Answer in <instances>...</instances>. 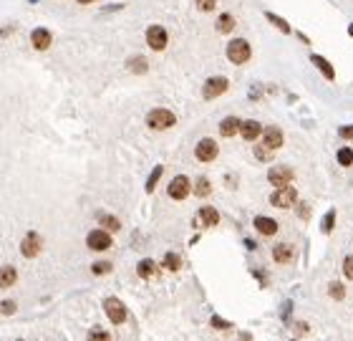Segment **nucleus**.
Wrapping results in <instances>:
<instances>
[{
  "mask_svg": "<svg viewBox=\"0 0 353 341\" xmlns=\"http://www.w3.org/2000/svg\"><path fill=\"white\" fill-rule=\"evenodd\" d=\"M343 275L353 280V255H346V261H343Z\"/></svg>",
  "mask_w": 353,
  "mask_h": 341,
  "instance_id": "36",
  "label": "nucleus"
},
{
  "mask_svg": "<svg viewBox=\"0 0 353 341\" xmlns=\"http://www.w3.org/2000/svg\"><path fill=\"white\" fill-rule=\"evenodd\" d=\"M18 280V271L13 266H3L0 268V288H10Z\"/></svg>",
  "mask_w": 353,
  "mask_h": 341,
  "instance_id": "20",
  "label": "nucleus"
},
{
  "mask_svg": "<svg viewBox=\"0 0 353 341\" xmlns=\"http://www.w3.org/2000/svg\"><path fill=\"white\" fill-rule=\"evenodd\" d=\"M293 245L290 243H278L275 248H273V258L278 261V263H290L293 261Z\"/></svg>",
  "mask_w": 353,
  "mask_h": 341,
  "instance_id": "19",
  "label": "nucleus"
},
{
  "mask_svg": "<svg viewBox=\"0 0 353 341\" xmlns=\"http://www.w3.org/2000/svg\"><path fill=\"white\" fill-rule=\"evenodd\" d=\"M214 329H230V321H224L222 316H212V321H210Z\"/></svg>",
  "mask_w": 353,
  "mask_h": 341,
  "instance_id": "37",
  "label": "nucleus"
},
{
  "mask_svg": "<svg viewBox=\"0 0 353 341\" xmlns=\"http://www.w3.org/2000/svg\"><path fill=\"white\" fill-rule=\"evenodd\" d=\"M167 192H169V197H172V200H177V203L187 200V197H189V192H192V182H189V177H184V175H177V177L169 182Z\"/></svg>",
  "mask_w": 353,
  "mask_h": 341,
  "instance_id": "3",
  "label": "nucleus"
},
{
  "mask_svg": "<svg viewBox=\"0 0 353 341\" xmlns=\"http://www.w3.org/2000/svg\"><path fill=\"white\" fill-rule=\"evenodd\" d=\"M310 61H313V66L318 68V71H320V73H323V76H326L328 81H333V78H336V68L328 64V59H323V56L313 53V56H310Z\"/></svg>",
  "mask_w": 353,
  "mask_h": 341,
  "instance_id": "17",
  "label": "nucleus"
},
{
  "mask_svg": "<svg viewBox=\"0 0 353 341\" xmlns=\"http://www.w3.org/2000/svg\"><path fill=\"white\" fill-rule=\"evenodd\" d=\"M270 203L275 205V207L287 210V207H293V205L298 203V192H295L290 185H285V187H275V192L270 195Z\"/></svg>",
  "mask_w": 353,
  "mask_h": 341,
  "instance_id": "8",
  "label": "nucleus"
},
{
  "mask_svg": "<svg viewBox=\"0 0 353 341\" xmlns=\"http://www.w3.org/2000/svg\"><path fill=\"white\" fill-rule=\"evenodd\" d=\"M101 228L109 230V233H116V230L121 228V222H119V217H114V215H101Z\"/></svg>",
  "mask_w": 353,
  "mask_h": 341,
  "instance_id": "27",
  "label": "nucleus"
},
{
  "mask_svg": "<svg viewBox=\"0 0 353 341\" xmlns=\"http://www.w3.org/2000/svg\"><path fill=\"white\" fill-rule=\"evenodd\" d=\"M240 127H242V122H240L237 117H227V119H222V124H219V134L230 139V136L240 134Z\"/></svg>",
  "mask_w": 353,
  "mask_h": 341,
  "instance_id": "16",
  "label": "nucleus"
},
{
  "mask_svg": "<svg viewBox=\"0 0 353 341\" xmlns=\"http://www.w3.org/2000/svg\"><path fill=\"white\" fill-rule=\"evenodd\" d=\"M192 190H195V195H197V197H207V195L212 192L210 180H207V177H197V180H195V187H192Z\"/></svg>",
  "mask_w": 353,
  "mask_h": 341,
  "instance_id": "24",
  "label": "nucleus"
},
{
  "mask_svg": "<svg viewBox=\"0 0 353 341\" xmlns=\"http://www.w3.org/2000/svg\"><path fill=\"white\" fill-rule=\"evenodd\" d=\"M30 3H38V0H30Z\"/></svg>",
  "mask_w": 353,
  "mask_h": 341,
  "instance_id": "42",
  "label": "nucleus"
},
{
  "mask_svg": "<svg viewBox=\"0 0 353 341\" xmlns=\"http://www.w3.org/2000/svg\"><path fill=\"white\" fill-rule=\"evenodd\" d=\"M252 225H255V230H258L260 235H275V233H278V220H273V217H268V215H258V217L252 220Z\"/></svg>",
  "mask_w": 353,
  "mask_h": 341,
  "instance_id": "14",
  "label": "nucleus"
},
{
  "mask_svg": "<svg viewBox=\"0 0 353 341\" xmlns=\"http://www.w3.org/2000/svg\"><path fill=\"white\" fill-rule=\"evenodd\" d=\"M240 134L245 141H258L260 136H263V127H260V122H255V119H250V122H242V127H240Z\"/></svg>",
  "mask_w": 353,
  "mask_h": 341,
  "instance_id": "15",
  "label": "nucleus"
},
{
  "mask_svg": "<svg viewBox=\"0 0 353 341\" xmlns=\"http://www.w3.org/2000/svg\"><path fill=\"white\" fill-rule=\"evenodd\" d=\"M76 3H81V5H88V3H93V0H76Z\"/></svg>",
  "mask_w": 353,
  "mask_h": 341,
  "instance_id": "40",
  "label": "nucleus"
},
{
  "mask_svg": "<svg viewBox=\"0 0 353 341\" xmlns=\"http://www.w3.org/2000/svg\"><path fill=\"white\" fill-rule=\"evenodd\" d=\"M250 56H252V48H250V43H247L245 38H232V41L227 43V59H230L235 66L247 64Z\"/></svg>",
  "mask_w": 353,
  "mask_h": 341,
  "instance_id": "2",
  "label": "nucleus"
},
{
  "mask_svg": "<svg viewBox=\"0 0 353 341\" xmlns=\"http://www.w3.org/2000/svg\"><path fill=\"white\" fill-rule=\"evenodd\" d=\"M333 222H336V210H328V212H326V217H323V225H320L326 235L333 230Z\"/></svg>",
  "mask_w": 353,
  "mask_h": 341,
  "instance_id": "32",
  "label": "nucleus"
},
{
  "mask_svg": "<svg viewBox=\"0 0 353 341\" xmlns=\"http://www.w3.org/2000/svg\"><path fill=\"white\" fill-rule=\"evenodd\" d=\"M111 271V263H109V261H101V263H93V266H91V273H93V275H101V273H109Z\"/></svg>",
  "mask_w": 353,
  "mask_h": 341,
  "instance_id": "34",
  "label": "nucleus"
},
{
  "mask_svg": "<svg viewBox=\"0 0 353 341\" xmlns=\"http://www.w3.org/2000/svg\"><path fill=\"white\" fill-rule=\"evenodd\" d=\"M200 222L205 225V228H212V225H217L219 222V212L212 207V205H205V207H200Z\"/></svg>",
  "mask_w": 353,
  "mask_h": 341,
  "instance_id": "18",
  "label": "nucleus"
},
{
  "mask_svg": "<svg viewBox=\"0 0 353 341\" xmlns=\"http://www.w3.org/2000/svg\"><path fill=\"white\" fill-rule=\"evenodd\" d=\"M111 243H114V238H111V233H109V230H104V228L91 230V233L86 235V245H88L91 250H109V248H111Z\"/></svg>",
  "mask_w": 353,
  "mask_h": 341,
  "instance_id": "4",
  "label": "nucleus"
},
{
  "mask_svg": "<svg viewBox=\"0 0 353 341\" xmlns=\"http://www.w3.org/2000/svg\"><path fill=\"white\" fill-rule=\"evenodd\" d=\"M235 31V18L230 13H222L217 18V33H232Z\"/></svg>",
  "mask_w": 353,
  "mask_h": 341,
  "instance_id": "22",
  "label": "nucleus"
},
{
  "mask_svg": "<svg viewBox=\"0 0 353 341\" xmlns=\"http://www.w3.org/2000/svg\"><path fill=\"white\" fill-rule=\"evenodd\" d=\"M41 248H43V240L38 233H25V238L20 240V253L25 258H36L41 253Z\"/></svg>",
  "mask_w": 353,
  "mask_h": 341,
  "instance_id": "11",
  "label": "nucleus"
},
{
  "mask_svg": "<svg viewBox=\"0 0 353 341\" xmlns=\"http://www.w3.org/2000/svg\"><path fill=\"white\" fill-rule=\"evenodd\" d=\"M348 36H353V23H351V25H348Z\"/></svg>",
  "mask_w": 353,
  "mask_h": 341,
  "instance_id": "41",
  "label": "nucleus"
},
{
  "mask_svg": "<svg viewBox=\"0 0 353 341\" xmlns=\"http://www.w3.org/2000/svg\"><path fill=\"white\" fill-rule=\"evenodd\" d=\"M338 136H341V139H353V124L351 127H341V129H338Z\"/></svg>",
  "mask_w": 353,
  "mask_h": 341,
  "instance_id": "38",
  "label": "nucleus"
},
{
  "mask_svg": "<svg viewBox=\"0 0 353 341\" xmlns=\"http://www.w3.org/2000/svg\"><path fill=\"white\" fill-rule=\"evenodd\" d=\"M30 43H33L36 51H48L51 43H53V33H51L48 28H36V31L30 33Z\"/></svg>",
  "mask_w": 353,
  "mask_h": 341,
  "instance_id": "12",
  "label": "nucleus"
},
{
  "mask_svg": "<svg viewBox=\"0 0 353 341\" xmlns=\"http://www.w3.org/2000/svg\"><path fill=\"white\" fill-rule=\"evenodd\" d=\"M227 78L224 76H212V78H207L205 81V86H202V96L207 99V101H212V99H219L224 91H227Z\"/></svg>",
  "mask_w": 353,
  "mask_h": 341,
  "instance_id": "5",
  "label": "nucleus"
},
{
  "mask_svg": "<svg viewBox=\"0 0 353 341\" xmlns=\"http://www.w3.org/2000/svg\"><path fill=\"white\" fill-rule=\"evenodd\" d=\"M265 18H268V20H270V23H273V25H275L280 33H290V25L282 20L280 15H275V13H270V10H268V13H265Z\"/></svg>",
  "mask_w": 353,
  "mask_h": 341,
  "instance_id": "30",
  "label": "nucleus"
},
{
  "mask_svg": "<svg viewBox=\"0 0 353 341\" xmlns=\"http://www.w3.org/2000/svg\"><path fill=\"white\" fill-rule=\"evenodd\" d=\"M167 43H169V36H167V31L162 25H149L146 28V46L151 51H164Z\"/></svg>",
  "mask_w": 353,
  "mask_h": 341,
  "instance_id": "7",
  "label": "nucleus"
},
{
  "mask_svg": "<svg viewBox=\"0 0 353 341\" xmlns=\"http://www.w3.org/2000/svg\"><path fill=\"white\" fill-rule=\"evenodd\" d=\"M88 336H91V339H93V336H99V339H109V334H106L104 329H91V331H88Z\"/></svg>",
  "mask_w": 353,
  "mask_h": 341,
  "instance_id": "39",
  "label": "nucleus"
},
{
  "mask_svg": "<svg viewBox=\"0 0 353 341\" xmlns=\"http://www.w3.org/2000/svg\"><path fill=\"white\" fill-rule=\"evenodd\" d=\"M104 311H106L109 321H114L116 326L126 321V306H124L119 298H106V301H104Z\"/></svg>",
  "mask_w": 353,
  "mask_h": 341,
  "instance_id": "10",
  "label": "nucleus"
},
{
  "mask_svg": "<svg viewBox=\"0 0 353 341\" xmlns=\"http://www.w3.org/2000/svg\"><path fill=\"white\" fill-rule=\"evenodd\" d=\"M336 159H338V164H341V167H351V164H353V149H351V147H343V149H338Z\"/></svg>",
  "mask_w": 353,
  "mask_h": 341,
  "instance_id": "29",
  "label": "nucleus"
},
{
  "mask_svg": "<svg viewBox=\"0 0 353 341\" xmlns=\"http://www.w3.org/2000/svg\"><path fill=\"white\" fill-rule=\"evenodd\" d=\"M263 144H268L270 149H280L282 147V129L280 127H265L263 136H260Z\"/></svg>",
  "mask_w": 353,
  "mask_h": 341,
  "instance_id": "13",
  "label": "nucleus"
},
{
  "mask_svg": "<svg viewBox=\"0 0 353 341\" xmlns=\"http://www.w3.org/2000/svg\"><path fill=\"white\" fill-rule=\"evenodd\" d=\"M195 5L202 10V13H210L214 10V5H217V0H195Z\"/></svg>",
  "mask_w": 353,
  "mask_h": 341,
  "instance_id": "35",
  "label": "nucleus"
},
{
  "mask_svg": "<svg viewBox=\"0 0 353 341\" xmlns=\"http://www.w3.org/2000/svg\"><path fill=\"white\" fill-rule=\"evenodd\" d=\"M293 180H295V175H293V169L285 167V164H275V167L268 169V182H270L273 187H285V185H290Z\"/></svg>",
  "mask_w": 353,
  "mask_h": 341,
  "instance_id": "6",
  "label": "nucleus"
},
{
  "mask_svg": "<svg viewBox=\"0 0 353 341\" xmlns=\"http://www.w3.org/2000/svg\"><path fill=\"white\" fill-rule=\"evenodd\" d=\"M273 154H275V149H270L268 144H263V141H258V144H255V157H258L260 162H270V159H273Z\"/></svg>",
  "mask_w": 353,
  "mask_h": 341,
  "instance_id": "25",
  "label": "nucleus"
},
{
  "mask_svg": "<svg viewBox=\"0 0 353 341\" xmlns=\"http://www.w3.org/2000/svg\"><path fill=\"white\" fill-rule=\"evenodd\" d=\"M137 273H139L141 278H151V280H154V278H159V268H156V263H154V261H149V258H146V261H141L139 268H137Z\"/></svg>",
  "mask_w": 353,
  "mask_h": 341,
  "instance_id": "21",
  "label": "nucleus"
},
{
  "mask_svg": "<svg viewBox=\"0 0 353 341\" xmlns=\"http://www.w3.org/2000/svg\"><path fill=\"white\" fill-rule=\"evenodd\" d=\"M126 68L134 71V73H146V71H149V64H146L144 56H132V59L126 61Z\"/></svg>",
  "mask_w": 353,
  "mask_h": 341,
  "instance_id": "23",
  "label": "nucleus"
},
{
  "mask_svg": "<svg viewBox=\"0 0 353 341\" xmlns=\"http://www.w3.org/2000/svg\"><path fill=\"white\" fill-rule=\"evenodd\" d=\"M328 293H331L336 301H343V296H346V288H343V283H341V280H333V283L328 286Z\"/></svg>",
  "mask_w": 353,
  "mask_h": 341,
  "instance_id": "31",
  "label": "nucleus"
},
{
  "mask_svg": "<svg viewBox=\"0 0 353 341\" xmlns=\"http://www.w3.org/2000/svg\"><path fill=\"white\" fill-rule=\"evenodd\" d=\"M164 268H167V271H179V268H182V258H179V255H177V253H167V255H164Z\"/></svg>",
  "mask_w": 353,
  "mask_h": 341,
  "instance_id": "28",
  "label": "nucleus"
},
{
  "mask_svg": "<svg viewBox=\"0 0 353 341\" xmlns=\"http://www.w3.org/2000/svg\"><path fill=\"white\" fill-rule=\"evenodd\" d=\"M162 175H164V167H162V164H156V167L151 169V175H149V180H146V192H154V187L159 185V180H162Z\"/></svg>",
  "mask_w": 353,
  "mask_h": 341,
  "instance_id": "26",
  "label": "nucleus"
},
{
  "mask_svg": "<svg viewBox=\"0 0 353 341\" xmlns=\"http://www.w3.org/2000/svg\"><path fill=\"white\" fill-rule=\"evenodd\" d=\"M217 154H219V147H217V141L210 139V136L200 139V141H197V147H195V157H197L200 162H212Z\"/></svg>",
  "mask_w": 353,
  "mask_h": 341,
  "instance_id": "9",
  "label": "nucleus"
},
{
  "mask_svg": "<svg viewBox=\"0 0 353 341\" xmlns=\"http://www.w3.org/2000/svg\"><path fill=\"white\" fill-rule=\"evenodd\" d=\"M15 308H18V303H15L13 298H5V301H0V314L10 316V314H15Z\"/></svg>",
  "mask_w": 353,
  "mask_h": 341,
  "instance_id": "33",
  "label": "nucleus"
},
{
  "mask_svg": "<svg viewBox=\"0 0 353 341\" xmlns=\"http://www.w3.org/2000/svg\"><path fill=\"white\" fill-rule=\"evenodd\" d=\"M174 124H177V117H174V111H169V109H151V111L146 114V127L154 129V132L172 129Z\"/></svg>",
  "mask_w": 353,
  "mask_h": 341,
  "instance_id": "1",
  "label": "nucleus"
}]
</instances>
